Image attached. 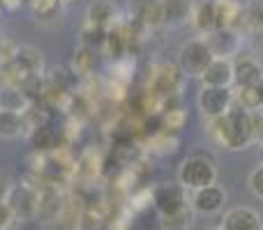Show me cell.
<instances>
[{
  "label": "cell",
  "instance_id": "obj_1",
  "mask_svg": "<svg viewBox=\"0 0 263 230\" xmlns=\"http://www.w3.org/2000/svg\"><path fill=\"white\" fill-rule=\"evenodd\" d=\"M208 134L217 145L227 150H245L252 145L250 113L233 104L231 111L222 117L208 122Z\"/></svg>",
  "mask_w": 263,
  "mask_h": 230
},
{
  "label": "cell",
  "instance_id": "obj_2",
  "mask_svg": "<svg viewBox=\"0 0 263 230\" xmlns=\"http://www.w3.org/2000/svg\"><path fill=\"white\" fill-rule=\"evenodd\" d=\"M217 180V168L210 161L208 157H201V154H192L185 161L180 163V171H178V182L185 186L187 191H199L203 186L215 184Z\"/></svg>",
  "mask_w": 263,
  "mask_h": 230
},
{
  "label": "cell",
  "instance_id": "obj_3",
  "mask_svg": "<svg viewBox=\"0 0 263 230\" xmlns=\"http://www.w3.org/2000/svg\"><path fill=\"white\" fill-rule=\"evenodd\" d=\"M213 53H210L205 39H190L187 44L180 46L178 53V67L185 76H203V72L208 69V65L213 62Z\"/></svg>",
  "mask_w": 263,
  "mask_h": 230
},
{
  "label": "cell",
  "instance_id": "obj_4",
  "mask_svg": "<svg viewBox=\"0 0 263 230\" xmlns=\"http://www.w3.org/2000/svg\"><path fill=\"white\" fill-rule=\"evenodd\" d=\"M7 205L16 221H32L35 217H40V189H35L28 182L14 184Z\"/></svg>",
  "mask_w": 263,
  "mask_h": 230
},
{
  "label": "cell",
  "instance_id": "obj_5",
  "mask_svg": "<svg viewBox=\"0 0 263 230\" xmlns=\"http://www.w3.org/2000/svg\"><path fill=\"white\" fill-rule=\"evenodd\" d=\"M153 207L157 210L159 217L178 214L187 210V189L180 182H166L153 189Z\"/></svg>",
  "mask_w": 263,
  "mask_h": 230
},
{
  "label": "cell",
  "instance_id": "obj_6",
  "mask_svg": "<svg viewBox=\"0 0 263 230\" xmlns=\"http://www.w3.org/2000/svg\"><path fill=\"white\" fill-rule=\"evenodd\" d=\"M201 113L208 120L222 117L231 111L233 106V90L231 88H201L199 97H196Z\"/></svg>",
  "mask_w": 263,
  "mask_h": 230
},
{
  "label": "cell",
  "instance_id": "obj_7",
  "mask_svg": "<svg viewBox=\"0 0 263 230\" xmlns=\"http://www.w3.org/2000/svg\"><path fill=\"white\" fill-rule=\"evenodd\" d=\"M129 18L145 32L164 28L162 0H129Z\"/></svg>",
  "mask_w": 263,
  "mask_h": 230
},
{
  "label": "cell",
  "instance_id": "obj_8",
  "mask_svg": "<svg viewBox=\"0 0 263 230\" xmlns=\"http://www.w3.org/2000/svg\"><path fill=\"white\" fill-rule=\"evenodd\" d=\"M205 44H208L213 58H222V60H231L233 55L240 53L242 46V35L240 30H224V28H217L210 35L203 37Z\"/></svg>",
  "mask_w": 263,
  "mask_h": 230
},
{
  "label": "cell",
  "instance_id": "obj_9",
  "mask_svg": "<svg viewBox=\"0 0 263 230\" xmlns=\"http://www.w3.org/2000/svg\"><path fill=\"white\" fill-rule=\"evenodd\" d=\"M182 81H185V74L180 72V67H178V65L166 62V65H159V67L155 69L150 90L157 92V95L164 97V99H168V97H173V95L180 92Z\"/></svg>",
  "mask_w": 263,
  "mask_h": 230
},
{
  "label": "cell",
  "instance_id": "obj_10",
  "mask_svg": "<svg viewBox=\"0 0 263 230\" xmlns=\"http://www.w3.org/2000/svg\"><path fill=\"white\" fill-rule=\"evenodd\" d=\"M224 203H227V194H224V189L217 184H210L199 191H192V198H190L192 212H199V214H217L219 210L224 207Z\"/></svg>",
  "mask_w": 263,
  "mask_h": 230
},
{
  "label": "cell",
  "instance_id": "obj_11",
  "mask_svg": "<svg viewBox=\"0 0 263 230\" xmlns=\"http://www.w3.org/2000/svg\"><path fill=\"white\" fill-rule=\"evenodd\" d=\"M263 81V65L250 55H240L233 60V86L254 88Z\"/></svg>",
  "mask_w": 263,
  "mask_h": 230
},
{
  "label": "cell",
  "instance_id": "obj_12",
  "mask_svg": "<svg viewBox=\"0 0 263 230\" xmlns=\"http://www.w3.org/2000/svg\"><path fill=\"white\" fill-rule=\"evenodd\" d=\"M118 9L111 0H92L86 9V23L88 26L102 28V30H111L118 26Z\"/></svg>",
  "mask_w": 263,
  "mask_h": 230
},
{
  "label": "cell",
  "instance_id": "obj_13",
  "mask_svg": "<svg viewBox=\"0 0 263 230\" xmlns=\"http://www.w3.org/2000/svg\"><path fill=\"white\" fill-rule=\"evenodd\" d=\"M219 230H263V221L252 207H231L224 214Z\"/></svg>",
  "mask_w": 263,
  "mask_h": 230
},
{
  "label": "cell",
  "instance_id": "obj_14",
  "mask_svg": "<svg viewBox=\"0 0 263 230\" xmlns=\"http://www.w3.org/2000/svg\"><path fill=\"white\" fill-rule=\"evenodd\" d=\"M162 12L166 28H182L192 23L194 3L192 0H162Z\"/></svg>",
  "mask_w": 263,
  "mask_h": 230
},
{
  "label": "cell",
  "instance_id": "obj_15",
  "mask_svg": "<svg viewBox=\"0 0 263 230\" xmlns=\"http://www.w3.org/2000/svg\"><path fill=\"white\" fill-rule=\"evenodd\" d=\"M203 88H231L233 86V60L215 58L201 76Z\"/></svg>",
  "mask_w": 263,
  "mask_h": 230
},
{
  "label": "cell",
  "instance_id": "obj_16",
  "mask_svg": "<svg viewBox=\"0 0 263 230\" xmlns=\"http://www.w3.org/2000/svg\"><path fill=\"white\" fill-rule=\"evenodd\" d=\"M242 5L238 0H215L217 28L224 30H240L242 28Z\"/></svg>",
  "mask_w": 263,
  "mask_h": 230
},
{
  "label": "cell",
  "instance_id": "obj_17",
  "mask_svg": "<svg viewBox=\"0 0 263 230\" xmlns=\"http://www.w3.org/2000/svg\"><path fill=\"white\" fill-rule=\"evenodd\" d=\"M192 26L201 35H210L217 30V12H215V0H205V3L194 5V14H192Z\"/></svg>",
  "mask_w": 263,
  "mask_h": 230
},
{
  "label": "cell",
  "instance_id": "obj_18",
  "mask_svg": "<svg viewBox=\"0 0 263 230\" xmlns=\"http://www.w3.org/2000/svg\"><path fill=\"white\" fill-rule=\"evenodd\" d=\"M14 62L30 76H44V58L37 49L32 46H18V53Z\"/></svg>",
  "mask_w": 263,
  "mask_h": 230
},
{
  "label": "cell",
  "instance_id": "obj_19",
  "mask_svg": "<svg viewBox=\"0 0 263 230\" xmlns=\"http://www.w3.org/2000/svg\"><path fill=\"white\" fill-rule=\"evenodd\" d=\"M23 117V124H26V134H35L37 129H44L49 127V109H46L42 101H30L26 111L21 113Z\"/></svg>",
  "mask_w": 263,
  "mask_h": 230
},
{
  "label": "cell",
  "instance_id": "obj_20",
  "mask_svg": "<svg viewBox=\"0 0 263 230\" xmlns=\"http://www.w3.org/2000/svg\"><path fill=\"white\" fill-rule=\"evenodd\" d=\"M30 106V99L26 92L18 88H0V111H12V113H23Z\"/></svg>",
  "mask_w": 263,
  "mask_h": 230
},
{
  "label": "cell",
  "instance_id": "obj_21",
  "mask_svg": "<svg viewBox=\"0 0 263 230\" xmlns=\"http://www.w3.org/2000/svg\"><path fill=\"white\" fill-rule=\"evenodd\" d=\"M95 65H97V51L88 49V46H79V49L74 51V58H72L74 76H90Z\"/></svg>",
  "mask_w": 263,
  "mask_h": 230
},
{
  "label": "cell",
  "instance_id": "obj_22",
  "mask_svg": "<svg viewBox=\"0 0 263 230\" xmlns=\"http://www.w3.org/2000/svg\"><path fill=\"white\" fill-rule=\"evenodd\" d=\"M23 134H26V124H23L21 113L0 111V136L3 138H18Z\"/></svg>",
  "mask_w": 263,
  "mask_h": 230
},
{
  "label": "cell",
  "instance_id": "obj_23",
  "mask_svg": "<svg viewBox=\"0 0 263 230\" xmlns=\"http://www.w3.org/2000/svg\"><path fill=\"white\" fill-rule=\"evenodd\" d=\"M100 171H102V157L95 150H86V152L77 159V175L92 180V177L100 175Z\"/></svg>",
  "mask_w": 263,
  "mask_h": 230
},
{
  "label": "cell",
  "instance_id": "obj_24",
  "mask_svg": "<svg viewBox=\"0 0 263 230\" xmlns=\"http://www.w3.org/2000/svg\"><path fill=\"white\" fill-rule=\"evenodd\" d=\"M30 143L35 148V152L51 154L60 145V140H58V134L51 127H44V129H37L35 134H30Z\"/></svg>",
  "mask_w": 263,
  "mask_h": 230
},
{
  "label": "cell",
  "instance_id": "obj_25",
  "mask_svg": "<svg viewBox=\"0 0 263 230\" xmlns=\"http://www.w3.org/2000/svg\"><path fill=\"white\" fill-rule=\"evenodd\" d=\"M192 221H194V212H192L190 207L178 212V214L159 217V226H162V230H190Z\"/></svg>",
  "mask_w": 263,
  "mask_h": 230
},
{
  "label": "cell",
  "instance_id": "obj_26",
  "mask_svg": "<svg viewBox=\"0 0 263 230\" xmlns=\"http://www.w3.org/2000/svg\"><path fill=\"white\" fill-rule=\"evenodd\" d=\"M150 145H153V152L159 154H173L178 150V138L171 134V131H157V134L150 138Z\"/></svg>",
  "mask_w": 263,
  "mask_h": 230
},
{
  "label": "cell",
  "instance_id": "obj_27",
  "mask_svg": "<svg viewBox=\"0 0 263 230\" xmlns=\"http://www.w3.org/2000/svg\"><path fill=\"white\" fill-rule=\"evenodd\" d=\"M106 32L109 30H102V28H95V26H83L81 30V46H88L92 51H100L104 46V39H106Z\"/></svg>",
  "mask_w": 263,
  "mask_h": 230
},
{
  "label": "cell",
  "instance_id": "obj_28",
  "mask_svg": "<svg viewBox=\"0 0 263 230\" xmlns=\"http://www.w3.org/2000/svg\"><path fill=\"white\" fill-rule=\"evenodd\" d=\"M187 120V113L182 109H166L162 115H159V122H162V129L164 131H180L182 124Z\"/></svg>",
  "mask_w": 263,
  "mask_h": 230
},
{
  "label": "cell",
  "instance_id": "obj_29",
  "mask_svg": "<svg viewBox=\"0 0 263 230\" xmlns=\"http://www.w3.org/2000/svg\"><path fill=\"white\" fill-rule=\"evenodd\" d=\"M242 26L250 30H261L263 28V5L252 3L250 7L242 9Z\"/></svg>",
  "mask_w": 263,
  "mask_h": 230
},
{
  "label": "cell",
  "instance_id": "obj_30",
  "mask_svg": "<svg viewBox=\"0 0 263 230\" xmlns=\"http://www.w3.org/2000/svg\"><path fill=\"white\" fill-rule=\"evenodd\" d=\"M30 7H32V12H35L37 16L49 18V16H53V14L58 12L60 3L58 0H30Z\"/></svg>",
  "mask_w": 263,
  "mask_h": 230
},
{
  "label": "cell",
  "instance_id": "obj_31",
  "mask_svg": "<svg viewBox=\"0 0 263 230\" xmlns=\"http://www.w3.org/2000/svg\"><path fill=\"white\" fill-rule=\"evenodd\" d=\"M42 230H79V223L58 214V217H53V219H46V221L42 223Z\"/></svg>",
  "mask_w": 263,
  "mask_h": 230
},
{
  "label": "cell",
  "instance_id": "obj_32",
  "mask_svg": "<svg viewBox=\"0 0 263 230\" xmlns=\"http://www.w3.org/2000/svg\"><path fill=\"white\" fill-rule=\"evenodd\" d=\"M250 127H252V143L263 145V111H252Z\"/></svg>",
  "mask_w": 263,
  "mask_h": 230
},
{
  "label": "cell",
  "instance_id": "obj_33",
  "mask_svg": "<svg viewBox=\"0 0 263 230\" xmlns=\"http://www.w3.org/2000/svg\"><path fill=\"white\" fill-rule=\"evenodd\" d=\"M132 210H143L148 203H153V189H141V191H132L129 196Z\"/></svg>",
  "mask_w": 263,
  "mask_h": 230
},
{
  "label": "cell",
  "instance_id": "obj_34",
  "mask_svg": "<svg viewBox=\"0 0 263 230\" xmlns=\"http://www.w3.org/2000/svg\"><path fill=\"white\" fill-rule=\"evenodd\" d=\"M250 189H252V194H254L256 198L263 200V166H259V168H254V171H252Z\"/></svg>",
  "mask_w": 263,
  "mask_h": 230
},
{
  "label": "cell",
  "instance_id": "obj_35",
  "mask_svg": "<svg viewBox=\"0 0 263 230\" xmlns=\"http://www.w3.org/2000/svg\"><path fill=\"white\" fill-rule=\"evenodd\" d=\"M14 214H12V210H9V205L7 203H0V230H9L14 226Z\"/></svg>",
  "mask_w": 263,
  "mask_h": 230
},
{
  "label": "cell",
  "instance_id": "obj_36",
  "mask_svg": "<svg viewBox=\"0 0 263 230\" xmlns=\"http://www.w3.org/2000/svg\"><path fill=\"white\" fill-rule=\"evenodd\" d=\"M12 189H14V184H12V180H9V175L0 173V203H7Z\"/></svg>",
  "mask_w": 263,
  "mask_h": 230
},
{
  "label": "cell",
  "instance_id": "obj_37",
  "mask_svg": "<svg viewBox=\"0 0 263 230\" xmlns=\"http://www.w3.org/2000/svg\"><path fill=\"white\" fill-rule=\"evenodd\" d=\"M18 3H21V0H0V7L3 9H14V7H18Z\"/></svg>",
  "mask_w": 263,
  "mask_h": 230
},
{
  "label": "cell",
  "instance_id": "obj_38",
  "mask_svg": "<svg viewBox=\"0 0 263 230\" xmlns=\"http://www.w3.org/2000/svg\"><path fill=\"white\" fill-rule=\"evenodd\" d=\"M254 88H256V97H259V111H263V81Z\"/></svg>",
  "mask_w": 263,
  "mask_h": 230
},
{
  "label": "cell",
  "instance_id": "obj_39",
  "mask_svg": "<svg viewBox=\"0 0 263 230\" xmlns=\"http://www.w3.org/2000/svg\"><path fill=\"white\" fill-rule=\"evenodd\" d=\"M259 159H261V166H263V145H261V150H259Z\"/></svg>",
  "mask_w": 263,
  "mask_h": 230
},
{
  "label": "cell",
  "instance_id": "obj_40",
  "mask_svg": "<svg viewBox=\"0 0 263 230\" xmlns=\"http://www.w3.org/2000/svg\"><path fill=\"white\" fill-rule=\"evenodd\" d=\"M58 3H60V5H65V3H72V0H58Z\"/></svg>",
  "mask_w": 263,
  "mask_h": 230
},
{
  "label": "cell",
  "instance_id": "obj_41",
  "mask_svg": "<svg viewBox=\"0 0 263 230\" xmlns=\"http://www.w3.org/2000/svg\"><path fill=\"white\" fill-rule=\"evenodd\" d=\"M3 39H5V37H3V32H0V41H3Z\"/></svg>",
  "mask_w": 263,
  "mask_h": 230
},
{
  "label": "cell",
  "instance_id": "obj_42",
  "mask_svg": "<svg viewBox=\"0 0 263 230\" xmlns=\"http://www.w3.org/2000/svg\"><path fill=\"white\" fill-rule=\"evenodd\" d=\"M213 230H219V228H213Z\"/></svg>",
  "mask_w": 263,
  "mask_h": 230
},
{
  "label": "cell",
  "instance_id": "obj_43",
  "mask_svg": "<svg viewBox=\"0 0 263 230\" xmlns=\"http://www.w3.org/2000/svg\"><path fill=\"white\" fill-rule=\"evenodd\" d=\"M0 12H3V7H0Z\"/></svg>",
  "mask_w": 263,
  "mask_h": 230
}]
</instances>
